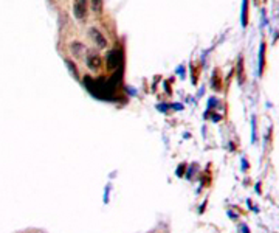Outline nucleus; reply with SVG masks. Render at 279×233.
I'll return each instance as SVG.
<instances>
[{
	"label": "nucleus",
	"instance_id": "423d86ee",
	"mask_svg": "<svg viewBox=\"0 0 279 233\" xmlns=\"http://www.w3.org/2000/svg\"><path fill=\"white\" fill-rule=\"evenodd\" d=\"M67 64H69V67H70V70H73V75H75V78H78V70H76V67H75V64L72 61H67Z\"/></svg>",
	"mask_w": 279,
	"mask_h": 233
},
{
	"label": "nucleus",
	"instance_id": "f257e3e1",
	"mask_svg": "<svg viewBox=\"0 0 279 233\" xmlns=\"http://www.w3.org/2000/svg\"><path fill=\"white\" fill-rule=\"evenodd\" d=\"M90 0H73V16L76 21H84L89 13Z\"/></svg>",
	"mask_w": 279,
	"mask_h": 233
},
{
	"label": "nucleus",
	"instance_id": "f03ea898",
	"mask_svg": "<svg viewBox=\"0 0 279 233\" xmlns=\"http://www.w3.org/2000/svg\"><path fill=\"white\" fill-rule=\"evenodd\" d=\"M87 67L92 70V72H98L101 67H103V58L100 56V53H98L96 50H90L87 53Z\"/></svg>",
	"mask_w": 279,
	"mask_h": 233
},
{
	"label": "nucleus",
	"instance_id": "20e7f679",
	"mask_svg": "<svg viewBox=\"0 0 279 233\" xmlns=\"http://www.w3.org/2000/svg\"><path fill=\"white\" fill-rule=\"evenodd\" d=\"M70 52H72V55H73L76 59H84V55L87 53L86 45H84L83 42H79V41H73V42H72Z\"/></svg>",
	"mask_w": 279,
	"mask_h": 233
},
{
	"label": "nucleus",
	"instance_id": "7ed1b4c3",
	"mask_svg": "<svg viewBox=\"0 0 279 233\" xmlns=\"http://www.w3.org/2000/svg\"><path fill=\"white\" fill-rule=\"evenodd\" d=\"M89 38L96 45V49H106V47H107V41H106L104 35L96 27H92L89 30Z\"/></svg>",
	"mask_w": 279,
	"mask_h": 233
},
{
	"label": "nucleus",
	"instance_id": "39448f33",
	"mask_svg": "<svg viewBox=\"0 0 279 233\" xmlns=\"http://www.w3.org/2000/svg\"><path fill=\"white\" fill-rule=\"evenodd\" d=\"M90 7L95 13L103 11V0H90Z\"/></svg>",
	"mask_w": 279,
	"mask_h": 233
}]
</instances>
